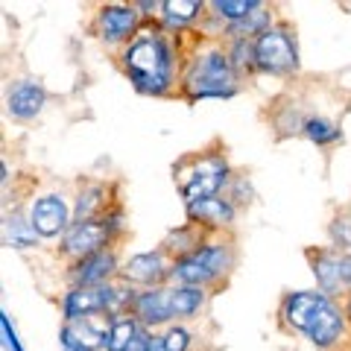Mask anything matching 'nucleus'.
Returning <instances> with one entry per match:
<instances>
[{
  "label": "nucleus",
  "mask_w": 351,
  "mask_h": 351,
  "mask_svg": "<svg viewBox=\"0 0 351 351\" xmlns=\"http://www.w3.org/2000/svg\"><path fill=\"white\" fill-rule=\"evenodd\" d=\"M208 15L205 0H161L158 27L167 29L170 36H188L196 24H202Z\"/></svg>",
  "instance_id": "nucleus-16"
},
{
  "label": "nucleus",
  "mask_w": 351,
  "mask_h": 351,
  "mask_svg": "<svg viewBox=\"0 0 351 351\" xmlns=\"http://www.w3.org/2000/svg\"><path fill=\"white\" fill-rule=\"evenodd\" d=\"M9 179H12V173H9V161L0 158V184H3V188H9Z\"/></svg>",
  "instance_id": "nucleus-31"
},
{
  "label": "nucleus",
  "mask_w": 351,
  "mask_h": 351,
  "mask_svg": "<svg viewBox=\"0 0 351 351\" xmlns=\"http://www.w3.org/2000/svg\"><path fill=\"white\" fill-rule=\"evenodd\" d=\"M3 243L9 249H36L41 243V237L36 234V228L29 223V214L15 208V211H9L3 217Z\"/></svg>",
  "instance_id": "nucleus-19"
},
{
  "label": "nucleus",
  "mask_w": 351,
  "mask_h": 351,
  "mask_svg": "<svg viewBox=\"0 0 351 351\" xmlns=\"http://www.w3.org/2000/svg\"><path fill=\"white\" fill-rule=\"evenodd\" d=\"M343 307H346V316H348V325H351V295H348V299L343 302Z\"/></svg>",
  "instance_id": "nucleus-32"
},
{
  "label": "nucleus",
  "mask_w": 351,
  "mask_h": 351,
  "mask_svg": "<svg viewBox=\"0 0 351 351\" xmlns=\"http://www.w3.org/2000/svg\"><path fill=\"white\" fill-rule=\"evenodd\" d=\"M299 135L307 138L316 147H334L337 141H343V129H339V123L334 117H328L322 112H307Z\"/></svg>",
  "instance_id": "nucleus-20"
},
{
  "label": "nucleus",
  "mask_w": 351,
  "mask_h": 351,
  "mask_svg": "<svg viewBox=\"0 0 351 351\" xmlns=\"http://www.w3.org/2000/svg\"><path fill=\"white\" fill-rule=\"evenodd\" d=\"M129 316L156 331V328H170L176 325V316H173V299H170V284L164 287H149V290H138L135 299H132L129 307Z\"/></svg>",
  "instance_id": "nucleus-13"
},
{
  "label": "nucleus",
  "mask_w": 351,
  "mask_h": 351,
  "mask_svg": "<svg viewBox=\"0 0 351 351\" xmlns=\"http://www.w3.org/2000/svg\"><path fill=\"white\" fill-rule=\"evenodd\" d=\"M170 267L173 261L167 258V252L161 246L149 249V252H138V255H129L120 263V281H126L129 287L135 290H149V287H164L170 284Z\"/></svg>",
  "instance_id": "nucleus-10"
},
{
  "label": "nucleus",
  "mask_w": 351,
  "mask_h": 351,
  "mask_svg": "<svg viewBox=\"0 0 351 351\" xmlns=\"http://www.w3.org/2000/svg\"><path fill=\"white\" fill-rule=\"evenodd\" d=\"M29 223L41 240H62L73 226V208L62 193H41L27 208Z\"/></svg>",
  "instance_id": "nucleus-11"
},
{
  "label": "nucleus",
  "mask_w": 351,
  "mask_h": 351,
  "mask_svg": "<svg viewBox=\"0 0 351 351\" xmlns=\"http://www.w3.org/2000/svg\"><path fill=\"white\" fill-rule=\"evenodd\" d=\"M226 44V53L232 59L234 71L243 76H255V38H237V41H223Z\"/></svg>",
  "instance_id": "nucleus-24"
},
{
  "label": "nucleus",
  "mask_w": 351,
  "mask_h": 351,
  "mask_svg": "<svg viewBox=\"0 0 351 351\" xmlns=\"http://www.w3.org/2000/svg\"><path fill=\"white\" fill-rule=\"evenodd\" d=\"M339 351H351V343H346V346H343V348H339Z\"/></svg>",
  "instance_id": "nucleus-33"
},
{
  "label": "nucleus",
  "mask_w": 351,
  "mask_h": 351,
  "mask_svg": "<svg viewBox=\"0 0 351 351\" xmlns=\"http://www.w3.org/2000/svg\"><path fill=\"white\" fill-rule=\"evenodd\" d=\"M0 337H3L6 351H27L24 343H21V337H18V328L12 322V316H9L6 311H0Z\"/></svg>",
  "instance_id": "nucleus-29"
},
{
  "label": "nucleus",
  "mask_w": 351,
  "mask_h": 351,
  "mask_svg": "<svg viewBox=\"0 0 351 351\" xmlns=\"http://www.w3.org/2000/svg\"><path fill=\"white\" fill-rule=\"evenodd\" d=\"M59 346H62V351H91L80 337L71 331V325H64V322L59 328Z\"/></svg>",
  "instance_id": "nucleus-30"
},
{
  "label": "nucleus",
  "mask_w": 351,
  "mask_h": 351,
  "mask_svg": "<svg viewBox=\"0 0 351 351\" xmlns=\"http://www.w3.org/2000/svg\"><path fill=\"white\" fill-rule=\"evenodd\" d=\"M108 246H114V243H112V237H108V232L103 228L100 219H91V223H73L68 228V234L59 240L62 258H68L71 263L94 255V252H103Z\"/></svg>",
  "instance_id": "nucleus-15"
},
{
  "label": "nucleus",
  "mask_w": 351,
  "mask_h": 351,
  "mask_svg": "<svg viewBox=\"0 0 351 351\" xmlns=\"http://www.w3.org/2000/svg\"><path fill=\"white\" fill-rule=\"evenodd\" d=\"M232 164H228L223 149H199V152H188L173 164V182L179 191L184 205L211 199V196L226 193L228 182H232Z\"/></svg>",
  "instance_id": "nucleus-4"
},
{
  "label": "nucleus",
  "mask_w": 351,
  "mask_h": 351,
  "mask_svg": "<svg viewBox=\"0 0 351 351\" xmlns=\"http://www.w3.org/2000/svg\"><path fill=\"white\" fill-rule=\"evenodd\" d=\"M117 276H120V261H117L114 246L94 252V255H88L68 267L71 287H100V284L114 281Z\"/></svg>",
  "instance_id": "nucleus-14"
},
{
  "label": "nucleus",
  "mask_w": 351,
  "mask_h": 351,
  "mask_svg": "<svg viewBox=\"0 0 351 351\" xmlns=\"http://www.w3.org/2000/svg\"><path fill=\"white\" fill-rule=\"evenodd\" d=\"M328 237H331V246L351 255V211H339L331 226H328Z\"/></svg>",
  "instance_id": "nucleus-25"
},
{
  "label": "nucleus",
  "mask_w": 351,
  "mask_h": 351,
  "mask_svg": "<svg viewBox=\"0 0 351 351\" xmlns=\"http://www.w3.org/2000/svg\"><path fill=\"white\" fill-rule=\"evenodd\" d=\"M234 243L232 237H205L191 255L173 261L170 267V284H182V287H202L211 290L219 281L228 278L234 269Z\"/></svg>",
  "instance_id": "nucleus-5"
},
{
  "label": "nucleus",
  "mask_w": 351,
  "mask_h": 351,
  "mask_svg": "<svg viewBox=\"0 0 351 351\" xmlns=\"http://www.w3.org/2000/svg\"><path fill=\"white\" fill-rule=\"evenodd\" d=\"M240 208L228 199L226 193L211 196V199L184 205V214H188V223H193L205 237H219L226 232H232L234 219H237Z\"/></svg>",
  "instance_id": "nucleus-12"
},
{
  "label": "nucleus",
  "mask_w": 351,
  "mask_h": 351,
  "mask_svg": "<svg viewBox=\"0 0 351 351\" xmlns=\"http://www.w3.org/2000/svg\"><path fill=\"white\" fill-rule=\"evenodd\" d=\"M299 38H295V29L290 24L276 21L267 32L255 38V73L287 80V76L299 73Z\"/></svg>",
  "instance_id": "nucleus-7"
},
{
  "label": "nucleus",
  "mask_w": 351,
  "mask_h": 351,
  "mask_svg": "<svg viewBox=\"0 0 351 351\" xmlns=\"http://www.w3.org/2000/svg\"><path fill=\"white\" fill-rule=\"evenodd\" d=\"M182 38L170 36L158 27V21H147L144 29L117 53V64L126 73L138 94L144 97H170L179 94L182 73Z\"/></svg>",
  "instance_id": "nucleus-1"
},
{
  "label": "nucleus",
  "mask_w": 351,
  "mask_h": 351,
  "mask_svg": "<svg viewBox=\"0 0 351 351\" xmlns=\"http://www.w3.org/2000/svg\"><path fill=\"white\" fill-rule=\"evenodd\" d=\"M202 240H205V234L193 223H182L179 228H170V232H167V237L161 240V249L167 252L170 261H179L184 255H191V252L199 246Z\"/></svg>",
  "instance_id": "nucleus-22"
},
{
  "label": "nucleus",
  "mask_w": 351,
  "mask_h": 351,
  "mask_svg": "<svg viewBox=\"0 0 351 351\" xmlns=\"http://www.w3.org/2000/svg\"><path fill=\"white\" fill-rule=\"evenodd\" d=\"M135 287H129L126 281H108L100 287H68V293L59 299L62 322H80L85 316H120L129 313L132 299H135Z\"/></svg>",
  "instance_id": "nucleus-6"
},
{
  "label": "nucleus",
  "mask_w": 351,
  "mask_h": 351,
  "mask_svg": "<svg viewBox=\"0 0 351 351\" xmlns=\"http://www.w3.org/2000/svg\"><path fill=\"white\" fill-rule=\"evenodd\" d=\"M240 94V73L234 71L219 38H196L193 47L182 53L179 97L184 103L232 100Z\"/></svg>",
  "instance_id": "nucleus-3"
},
{
  "label": "nucleus",
  "mask_w": 351,
  "mask_h": 351,
  "mask_svg": "<svg viewBox=\"0 0 351 351\" xmlns=\"http://www.w3.org/2000/svg\"><path fill=\"white\" fill-rule=\"evenodd\" d=\"M170 299H173V316L176 322L196 319L208 302V290L202 287H182V284H170Z\"/></svg>",
  "instance_id": "nucleus-21"
},
{
  "label": "nucleus",
  "mask_w": 351,
  "mask_h": 351,
  "mask_svg": "<svg viewBox=\"0 0 351 351\" xmlns=\"http://www.w3.org/2000/svg\"><path fill=\"white\" fill-rule=\"evenodd\" d=\"M44 103H47V91H44V85L38 80H18L6 94V112L18 123L36 120L41 114Z\"/></svg>",
  "instance_id": "nucleus-17"
},
{
  "label": "nucleus",
  "mask_w": 351,
  "mask_h": 351,
  "mask_svg": "<svg viewBox=\"0 0 351 351\" xmlns=\"http://www.w3.org/2000/svg\"><path fill=\"white\" fill-rule=\"evenodd\" d=\"M144 15L135 3H103L94 15V36L100 38L106 47H120L123 50L126 44L144 29Z\"/></svg>",
  "instance_id": "nucleus-9"
},
{
  "label": "nucleus",
  "mask_w": 351,
  "mask_h": 351,
  "mask_svg": "<svg viewBox=\"0 0 351 351\" xmlns=\"http://www.w3.org/2000/svg\"><path fill=\"white\" fill-rule=\"evenodd\" d=\"M307 263L316 278V287L337 302H346L351 295V255L334 246L307 249Z\"/></svg>",
  "instance_id": "nucleus-8"
},
{
  "label": "nucleus",
  "mask_w": 351,
  "mask_h": 351,
  "mask_svg": "<svg viewBox=\"0 0 351 351\" xmlns=\"http://www.w3.org/2000/svg\"><path fill=\"white\" fill-rule=\"evenodd\" d=\"M278 319L287 331L304 337L319 351H334L348 343L346 307L322 290H293L284 293L278 304Z\"/></svg>",
  "instance_id": "nucleus-2"
},
{
  "label": "nucleus",
  "mask_w": 351,
  "mask_h": 351,
  "mask_svg": "<svg viewBox=\"0 0 351 351\" xmlns=\"http://www.w3.org/2000/svg\"><path fill=\"white\" fill-rule=\"evenodd\" d=\"M141 325L135 316L129 313H120L112 319V328H108V343H106V351H126L132 346V339L141 334Z\"/></svg>",
  "instance_id": "nucleus-23"
},
{
  "label": "nucleus",
  "mask_w": 351,
  "mask_h": 351,
  "mask_svg": "<svg viewBox=\"0 0 351 351\" xmlns=\"http://www.w3.org/2000/svg\"><path fill=\"white\" fill-rule=\"evenodd\" d=\"M117 202L112 199V188L106 182H88L76 193L73 202V223H91V219H103Z\"/></svg>",
  "instance_id": "nucleus-18"
},
{
  "label": "nucleus",
  "mask_w": 351,
  "mask_h": 351,
  "mask_svg": "<svg viewBox=\"0 0 351 351\" xmlns=\"http://www.w3.org/2000/svg\"><path fill=\"white\" fill-rule=\"evenodd\" d=\"M226 196H228V199H232L237 208H243V205L252 202V196H255V193H252V184H249L246 176H243V173H234L232 182H228V188H226Z\"/></svg>",
  "instance_id": "nucleus-27"
},
{
  "label": "nucleus",
  "mask_w": 351,
  "mask_h": 351,
  "mask_svg": "<svg viewBox=\"0 0 351 351\" xmlns=\"http://www.w3.org/2000/svg\"><path fill=\"white\" fill-rule=\"evenodd\" d=\"M100 223H103V228L108 232V237H112V243H117V240L126 234V211H123V205L117 202V205L112 208V211L103 214Z\"/></svg>",
  "instance_id": "nucleus-28"
},
{
  "label": "nucleus",
  "mask_w": 351,
  "mask_h": 351,
  "mask_svg": "<svg viewBox=\"0 0 351 351\" xmlns=\"http://www.w3.org/2000/svg\"><path fill=\"white\" fill-rule=\"evenodd\" d=\"M161 346H164V351H191L193 334L184 325L176 322V325H170V328H164L161 331Z\"/></svg>",
  "instance_id": "nucleus-26"
}]
</instances>
